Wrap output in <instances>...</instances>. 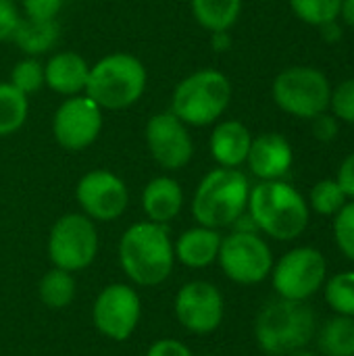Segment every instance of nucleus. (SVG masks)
<instances>
[{
    "label": "nucleus",
    "instance_id": "obj_31",
    "mask_svg": "<svg viewBox=\"0 0 354 356\" xmlns=\"http://www.w3.org/2000/svg\"><path fill=\"white\" fill-rule=\"evenodd\" d=\"M330 106L334 108V115L346 123H354V77L342 81L330 98Z\"/></svg>",
    "mask_w": 354,
    "mask_h": 356
},
{
    "label": "nucleus",
    "instance_id": "obj_23",
    "mask_svg": "<svg viewBox=\"0 0 354 356\" xmlns=\"http://www.w3.org/2000/svg\"><path fill=\"white\" fill-rule=\"evenodd\" d=\"M29 113L27 96L10 81H0V136H10L23 127Z\"/></svg>",
    "mask_w": 354,
    "mask_h": 356
},
{
    "label": "nucleus",
    "instance_id": "obj_34",
    "mask_svg": "<svg viewBox=\"0 0 354 356\" xmlns=\"http://www.w3.org/2000/svg\"><path fill=\"white\" fill-rule=\"evenodd\" d=\"M313 131H315V138L321 140V142H332L338 134V123L334 117L321 113L313 119Z\"/></svg>",
    "mask_w": 354,
    "mask_h": 356
},
{
    "label": "nucleus",
    "instance_id": "obj_32",
    "mask_svg": "<svg viewBox=\"0 0 354 356\" xmlns=\"http://www.w3.org/2000/svg\"><path fill=\"white\" fill-rule=\"evenodd\" d=\"M65 0H23V10L27 19L33 21H54L61 13Z\"/></svg>",
    "mask_w": 354,
    "mask_h": 356
},
{
    "label": "nucleus",
    "instance_id": "obj_40",
    "mask_svg": "<svg viewBox=\"0 0 354 356\" xmlns=\"http://www.w3.org/2000/svg\"><path fill=\"white\" fill-rule=\"evenodd\" d=\"M292 356H315V355H311V353H294Z\"/></svg>",
    "mask_w": 354,
    "mask_h": 356
},
{
    "label": "nucleus",
    "instance_id": "obj_29",
    "mask_svg": "<svg viewBox=\"0 0 354 356\" xmlns=\"http://www.w3.org/2000/svg\"><path fill=\"white\" fill-rule=\"evenodd\" d=\"M346 204V194L336 179H323L311 190V207L319 215H336Z\"/></svg>",
    "mask_w": 354,
    "mask_h": 356
},
{
    "label": "nucleus",
    "instance_id": "obj_4",
    "mask_svg": "<svg viewBox=\"0 0 354 356\" xmlns=\"http://www.w3.org/2000/svg\"><path fill=\"white\" fill-rule=\"evenodd\" d=\"M248 196L250 184L242 171L217 167L200 179L192 198V215L200 225L221 229L246 213Z\"/></svg>",
    "mask_w": 354,
    "mask_h": 356
},
{
    "label": "nucleus",
    "instance_id": "obj_16",
    "mask_svg": "<svg viewBox=\"0 0 354 356\" xmlns=\"http://www.w3.org/2000/svg\"><path fill=\"white\" fill-rule=\"evenodd\" d=\"M292 161H294L292 146L280 134H263L255 138L246 156L250 171L263 181L284 177L290 171Z\"/></svg>",
    "mask_w": 354,
    "mask_h": 356
},
{
    "label": "nucleus",
    "instance_id": "obj_1",
    "mask_svg": "<svg viewBox=\"0 0 354 356\" xmlns=\"http://www.w3.org/2000/svg\"><path fill=\"white\" fill-rule=\"evenodd\" d=\"M119 263L125 275L138 286L163 284L175 263L173 242L167 225L140 221L125 229L119 242Z\"/></svg>",
    "mask_w": 354,
    "mask_h": 356
},
{
    "label": "nucleus",
    "instance_id": "obj_27",
    "mask_svg": "<svg viewBox=\"0 0 354 356\" xmlns=\"http://www.w3.org/2000/svg\"><path fill=\"white\" fill-rule=\"evenodd\" d=\"M290 6L305 23L323 25L338 19L342 0H290Z\"/></svg>",
    "mask_w": 354,
    "mask_h": 356
},
{
    "label": "nucleus",
    "instance_id": "obj_12",
    "mask_svg": "<svg viewBox=\"0 0 354 356\" xmlns=\"http://www.w3.org/2000/svg\"><path fill=\"white\" fill-rule=\"evenodd\" d=\"M140 315H142L140 296L136 294L134 288L125 284L106 286L96 296L92 307V319L96 330L104 338L115 342H123L136 332L140 323Z\"/></svg>",
    "mask_w": 354,
    "mask_h": 356
},
{
    "label": "nucleus",
    "instance_id": "obj_41",
    "mask_svg": "<svg viewBox=\"0 0 354 356\" xmlns=\"http://www.w3.org/2000/svg\"><path fill=\"white\" fill-rule=\"evenodd\" d=\"M209 356H211V355H209Z\"/></svg>",
    "mask_w": 354,
    "mask_h": 356
},
{
    "label": "nucleus",
    "instance_id": "obj_28",
    "mask_svg": "<svg viewBox=\"0 0 354 356\" xmlns=\"http://www.w3.org/2000/svg\"><path fill=\"white\" fill-rule=\"evenodd\" d=\"M10 83L21 90L25 96L35 94L44 86V65L35 56H27L23 60H17L10 71Z\"/></svg>",
    "mask_w": 354,
    "mask_h": 356
},
{
    "label": "nucleus",
    "instance_id": "obj_25",
    "mask_svg": "<svg viewBox=\"0 0 354 356\" xmlns=\"http://www.w3.org/2000/svg\"><path fill=\"white\" fill-rule=\"evenodd\" d=\"M319 348L325 356H354V317L332 319L319 334Z\"/></svg>",
    "mask_w": 354,
    "mask_h": 356
},
{
    "label": "nucleus",
    "instance_id": "obj_37",
    "mask_svg": "<svg viewBox=\"0 0 354 356\" xmlns=\"http://www.w3.org/2000/svg\"><path fill=\"white\" fill-rule=\"evenodd\" d=\"M211 46L215 52H225L232 46V38L227 31H213L211 33Z\"/></svg>",
    "mask_w": 354,
    "mask_h": 356
},
{
    "label": "nucleus",
    "instance_id": "obj_14",
    "mask_svg": "<svg viewBox=\"0 0 354 356\" xmlns=\"http://www.w3.org/2000/svg\"><path fill=\"white\" fill-rule=\"evenodd\" d=\"M75 198L86 217L96 221H115L129 202L125 181L106 169H94L81 175L75 188Z\"/></svg>",
    "mask_w": 354,
    "mask_h": 356
},
{
    "label": "nucleus",
    "instance_id": "obj_21",
    "mask_svg": "<svg viewBox=\"0 0 354 356\" xmlns=\"http://www.w3.org/2000/svg\"><path fill=\"white\" fill-rule=\"evenodd\" d=\"M61 38V25L54 21H33L27 17H21L13 42L27 54V56H38L48 52Z\"/></svg>",
    "mask_w": 354,
    "mask_h": 356
},
{
    "label": "nucleus",
    "instance_id": "obj_19",
    "mask_svg": "<svg viewBox=\"0 0 354 356\" xmlns=\"http://www.w3.org/2000/svg\"><path fill=\"white\" fill-rule=\"evenodd\" d=\"M182 207H184V190L173 177L161 175L146 184L142 192V209L148 221L165 225L179 215Z\"/></svg>",
    "mask_w": 354,
    "mask_h": 356
},
{
    "label": "nucleus",
    "instance_id": "obj_6",
    "mask_svg": "<svg viewBox=\"0 0 354 356\" xmlns=\"http://www.w3.org/2000/svg\"><path fill=\"white\" fill-rule=\"evenodd\" d=\"M232 83L217 69H200L184 77L171 96V113L186 125L215 123L230 106Z\"/></svg>",
    "mask_w": 354,
    "mask_h": 356
},
{
    "label": "nucleus",
    "instance_id": "obj_36",
    "mask_svg": "<svg viewBox=\"0 0 354 356\" xmlns=\"http://www.w3.org/2000/svg\"><path fill=\"white\" fill-rule=\"evenodd\" d=\"M338 186L342 188V192L346 194V198H354V152L351 156L344 159V163L338 169Z\"/></svg>",
    "mask_w": 354,
    "mask_h": 356
},
{
    "label": "nucleus",
    "instance_id": "obj_22",
    "mask_svg": "<svg viewBox=\"0 0 354 356\" xmlns=\"http://www.w3.org/2000/svg\"><path fill=\"white\" fill-rule=\"evenodd\" d=\"M242 10V0H192V15L204 29L230 31L238 21Z\"/></svg>",
    "mask_w": 354,
    "mask_h": 356
},
{
    "label": "nucleus",
    "instance_id": "obj_5",
    "mask_svg": "<svg viewBox=\"0 0 354 356\" xmlns=\"http://www.w3.org/2000/svg\"><path fill=\"white\" fill-rule=\"evenodd\" d=\"M315 334L313 311L298 300H273L257 317L255 338L263 353L271 356L294 355Z\"/></svg>",
    "mask_w": 354,
    "mask_h": 356
},
{
    "label": "nucleus",
    "instance_id": "obj_13",
    "mask_svg": "<svg viewBox=\"0 0 354 356\" xmlns=\"http://www.w3.org/2000/svg\"><path fill=\"white\" fill-rule=\"evenodd\" d=\"M144 138L154 163L167 171H177L192 161L194 142L188 125L171 111L152 115L146 123Z\"/></svg>",
    "mask_w": 354,
    "mask_h": 356
},
{
    "label": "nucleus",
    "instance_id": "obj_38",
    "mask_svg": "<svg viewBox=\"0 0 354 356\" xmlns=\"http://www.w3.org/2000/svg\"><path fill=\"white\" fill-rule=\"evenodd\" d=\"M321 27V35L325 42H338L342 38V31H340V25L336 21H330V23H323L319 25Z\"/></svg>",
    "mask_w": 354,
    "mask_h": 356
},
{
    "label": "nucleus",
    "instance_id": "obj_8",
    "mask_svg": "<svg viewBox=\"0 0 354 356\" xmlns=\"http://www.w3.org/2000/svg\"><path fill=\"white\" fill-rule=\"evenodd\" d=\"M98 252V232L83 213L63 215L50 229L48 257L63 271H81L90 267Z\"/></svg>",
    "mask_w": 354,
    "mask_h": 356
},
{
    "label": "nucleus",
    "instance_id": "obj_20",
    "mask_svg": "<svg viewBox=\"0 0 354 356\" xmlns=\"http://www.w3.org/2000/svg\"><path fill=\"white\" fill-rule=\"evenodd\" d=\"M221 240L223 238L219 236L217 229L198 225V227L184 232L177 238L173 252L182 265H186L190 269H202V267H209L211 263L217 261Z\"/></svg>",
    "mask_w": 354,
    "mask_h": 356
},
{
    "label": "nucleus",
    "instance_id": "obj_9",
    "mask_svg": "<svg viewBox=\"0 0 354 356\" xmlns=\"http://www.w3.org/2000/svg\"><path fill=\"white\" fill-rule=\"evenodd\" d=\"M325 257L311 246H300L286 252L271 269L273 288L286 300L305 302L325 282Z\"/></svg>",
    "mask_w": 354,
    "mask_h": 356
},
{
    "label": "nucleus",
    "instance_id": "obj_2",
    "mask_svg": "<svg viewBox=\"0 0 354 356\" xmlns=\"http://www.w3.org/2000/svg\"><path fill=\"white\" fill-rule=\"evenodd\" d=\"M146 67L127 52H113L90 65L86 96L102 111H123L136 104L146 90Z\"/></svg>",
    "mask_w": 354,
    "mask_h": 356
},
{
    "label": "nucleus",
    "instance_id": "obj_35",
    "mask_svg": "<svg viewBox=\"0 0 354 356\" xmlns=\"http://www.w3.org/2000/svg\"><path fill=\"white\" fill-rule=\"evenodd\" d=\"M146 356H192V353L177 340H159L148 348Z\"/></svg>",
    "mask_w": 354,
    "mask_h": 356
},
{
    "label": "nucleus",
    "instance_id": "obj_7",
    "mask_svg": "<svg viewBox=\"0 0 354 356\" xmlns=\"http://www.w3.org/2000/svg\"><path fill=\"white\" fill-rule=\"evenodd\" d=\"M271 94L275 104L288 115L315 119L328 111L332 88L321 71L313 67H290L275 77Z\"/></svg>",
    "mask_w": 354,
    "mask_h": 356
},
{
    "label": "nucleus",
    "instance_id": "obj_39",
    "mask_svg": "<svg viewBox=\"0 0 354 356\" xmlns=\"http://www.w3.org/2000/svg\"><path fill=\"white\" fill-rule=\"evenodd\" d=\"M340 15L344 17V21L354 27V0H342V8Z\"/></svg>",
    "mask_w": 354,
    "mask_h": 356
},
{
    "label": "nucleus",
    "instance_id": "obj_30",
    "mask_svg": "<svg viewBox=\"0 0 354 356\" xmlns=\"http://www.w3.org/2000/svg\"><path fill=\"white\" fill-rule=\"evenodd\" d=\"M334 236H336L338 248H340L351 261H354V202L344 204V207L336 213Z\"/></svg>",
    "mask_w": 354,
    "mask_h": 356
},
{
    "label": "nucleus",
    "instance_id": "obj_24",
    "mask_svg": "<svg viewBox=\"0 0 354 356\" xmlns=\"http://www.w3.org/2000/svg\"><path fill=\"white\" fill-rule=\"evenodd\" d=\"M38 294H40V300L48 309L52 311L65 309L75 298V280L69 271L54 267L48 273H44V277L40 280Z\"/></svg>",
    "mask_w": 354,
    "mask_h": 356
},
{
    "label": "nucleus",
    "instance_id": "obj_18",
    "mask_svg": "<svg viewBox=\"0 0 354 356\" xmlns=\"http://www.w3.org/2000/svg\"><path fill=\"white\" fill-rule=\"evenodd\" d=\"M250 144H252V136L248 127L240 121L227 119V121H221L213 129L209 148H211L213 159L221 167L238 169L242 163H246Z\"/></svg>",
    "mask_w": 354,
    "mask_h": 356
},
{
    "label": "nucleus",
    "instance_id": "obj_26",
    "mask_svg": "<svg viewBox=\"0 0 354 356\" xmlns=\"http://www.w3.org/2000/svg\"><path fill=\"white\" fill-rule=\"evenodd\" d=\"M325 302L342 317H354V271L334 275L325 288Z\"/></svg>",
    "mask_w": 354,
    "mask_h": 356
},
{
    "label": "nucleus",
    "instance_id": "obj_17",
    "mask_svg": "<svg viewBox=\"0 0 354 356\" xmlns=\"http://www.w3.org/2000/svg\"><path fill=\"white\" fill-rule=\"evenodd\" d=\"M90 75L88 60L73 50L56 52L44 65V86L63 96H77L86 90Z\"/></svg>",
    "mask_w": 354,
    "mask_h": 356
},
{
    "label": "nucleus",
    "instance_id": "obj_10",
    "mask_svg": "<svg viewBox=\"0 0 354 356\" xmlns=\"http://www.w3.org/2000/svg\"><path fill=\"white\" fill-rule=\"evenodd\" d=\"M219 265L223 273L242 286L263 282L273 269V257L269 246L257 234L234 232L221 240Z\"/></svg>",
    "mask_w": 354,
    "mask_h": 356
},
{
    "label": "nucleus",
    "instance_id": "obj_15",
    "mask_svg": "<svg viewBox=\"0 0 354 356\" xmlns=\"http://www.w3.org/2000/svg\"><path fill=\"white\" fill-rule=\"evenodd\" d=\"M223 296L209 282H190L175 296V317L192 334H213L223 321Z\"/></svg>",
    "mask_w": 354,
    "mask_h": 356
},
{
    "label": "nucleus",
    "instance_id": "obj_3",
    "mask_svg": "<svg viewBox=\"0 0 354 356\" xmlns=\"http://www.w3.org/2000/svg\"><path fill=\"white\" fill-rule=\"evenodd\" d=\"M248 213L257 227L275 240H294L309 225V204L292 186L271 179L250 190Z\"/></svg>",
    "mask_w": 354,
    "mask_h": 356
},
{
    "label": "nucleus",
    "instance_id": "obj_33",
    "mask_svg": "<svg viewBox=\"0 0 354 356\" xmlns=\"http://www.w3.org/2000/svg\"><path fill=\"white\" fill-rule=\"evenodd\" d=\"M19 8L13 0H0V42L10 40L19 25Z\"/></svg>",
    "mask_w": 354,
    "mask_h": 356
},
{
    "label": "nucleus",
    "instance_id": "obj_11",
    "mask_svg": "<svg viewBox=\"0 0 354 356\" xmlns=\"http://www.w3.org/2000/svg\"><path fill=\"white\" fill-rule=\"evenodd\" d=\"M102 131V108L86 94L67 96L52 117V136L69 152L83 150Z\"/></svg>",
    "mask_w": 354,
    "mask_h": 356
}]
</instances>
